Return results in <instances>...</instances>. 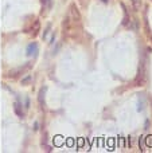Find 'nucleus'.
Instances as JSON below:
<instances>
[{"label": "nucleus", "mask_w": 152, "mask_h": 153, "mask_svg": "<svg viewBox=\"0 0 152 153\" xmlns=\"http://www.w3.org/2000/svg\"><path fill=\"white\" fill-rule=\"evenodd\" d=\"M70 15H72V18H73V22H77V23H78V22L81 20V15H80V12H78L75 4L70 5Z\"/></svg>", "instance_id": "nucleus-1"}, {"label": "nucleus", "mask_w": 152, "mask_h": 153, "mask_svg": "<svg viewBox=\"0 0 152 153\" xmlns=\"http://www.w3.org/2000/svg\"><path fill=\"white\" fill-rule=\"evenodd\" d=\"M132 4H133V8H135V10H140V5H142L140 0H132Z\"/></svg>", "instance_id": "nucleus-2"}, {"label": "nucleus", "mask_w": 152, "mask_h": 153, "mask_svg": "<svg viewBox=\"0 0 152 153\" xmlns=\"http://www.w3.org/2000/svg\"><path fill=\"white\" fill-rule=\"evenodd\" d=\"M15 111H16V114H18L19 117H23V111H20V109H19V103H15Z\"/></svg>", "instance_id": "nucleus-3"}, {"label": "nucleus", "mask_w": 152, "mask_h": 153, "mask_svg": "<svg viewBox=\"0 0 152 153\" xmlns=\"http://www.w3.org/2000/svg\"><path fill=\"white\" fill-rule=\"evenodd\" d=\"M42 4H43V7L50 8L51 7V0H42Z\"/></svg>", "instance_id": "nucleus-4"}, {"label": "nucleus", "mask_w": 152, "mask_h": 153, "mask_svg": "<svg viewBox=\"0 0 152 153\" xmlns=\"http://www.w3.org/2000/svg\"><path fill=\"white\" fill-rule=\"evenodd\" d=\"M30 81H31V76H27L26 79H23V81H22V83H23V85H27Z\"/></svg>", "instance_id": "nucleus-5"}, {"label": "nucleus", "mask_w": 152, "mask_h": 153, "mask_svg": "<svg viewBox=\"0 0 152 153\" xmlns=\"http://www.w3.org/2000/svg\"><path fill=\"white\" fill-rule=\"evenodd\" d=\"M101 1H104V3H108V0H101Z\"/></svg>", "instance_id": "nucleus-6"}]
</instances>
